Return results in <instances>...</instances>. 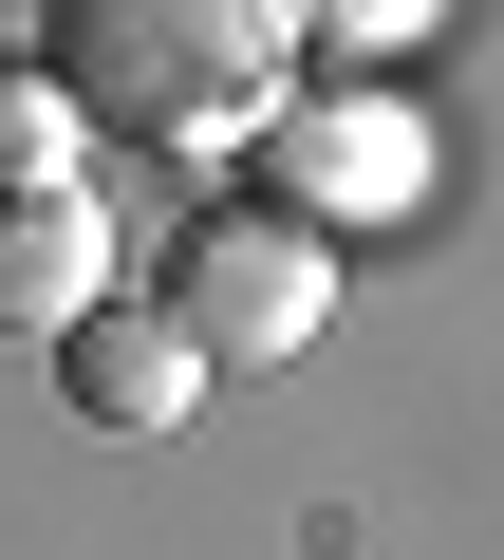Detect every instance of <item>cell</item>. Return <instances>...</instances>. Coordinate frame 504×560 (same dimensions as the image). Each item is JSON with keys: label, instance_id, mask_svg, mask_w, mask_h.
Here are the masks:
<instances>
[{"label": "cell", "instance_id": "cell-2", "mask_svg": "<svg viewBox=\"0 0 504 560\" xmlns=\"http://www.w3.org/2000/svg\"><path fill=\"white\" fill-rule=\"evenodd\" d=\"M150 318H168L206 374H281V355H318V318H337V243L281 224V206H206V224H168Z\"/></svg>", "mask_w": 504, "mask_h": 560}, {"label": "cell", "instance_id": "cell-4", "mask_svg": "<svg viewBox=\"0 0 504 560\" xmlns=\"http://www.w3.org/2000/svg\"><path fill=\"white\" fill-rule=\"evenodd\" d=\"M57 393H75L94 430H168V411L206 393V355H187V337H168L150 300H94V318L57 337Z\"/></svg>", "mask_w": 504, "mask_h": 560}, {"label": "cell", "instance_id": "cell-3", "mask_svg": "<svg viewBox=\"0 0 504 560\" xmlns=\"http://www.w3.org/2000/svg\"><path fill=\"white\" fill-rule=\"evenodd\" d=\"M94 300H113V224H94V187H0V337L57 355Z\"/></svg>", "mask_w": 504, "mask_h": 560}, {"label": "cell", "instance_id": "cell-5", "mask_svg": "<svg viewBox=\"0 0 504 560\" xmlns=\"http://www.w3.org/2000/svg\"><path fill=\"white\" fill-rule=\"evenodd\" d=\"M262 150H281V224L392 206V187H411V131H392V113H262Z\"/></svg>", "mask_w": 504, "mask_h": 560}, {"label": "cell", "instance_id": "cell-1", "mask_svg": "<svg viewBox=\"0 0 504 560\" xmlns=\"http://www.w3.org/2000/svg\"><path fill=\"white\" fill-rule=\"evenodd\" d=\"M38 75L75 131H131V150H206V131H262L300 38L281 0H38Z\"/></svg>", "mask_w": 504, "mask_h": 560}, {"label": "cell", "instance_id": "cell-6", "mask_svg": "<svg viewBox=\"0 0 504 560\" xmlns=\"http://www.w3.org/2000/svg\"><path fill=\"white\" fill-rule=\"evenodd\" d=\"M0 187H75V113L38 57H0Z\"/></svg>", "mask_w": 504, "mask_h": 560}, {"label": "cell", "instance_id": "cell-7", "mask_svg": "<svg viewBox=\"0 0 504 560\" xmlns=\"http://www.w3.org/2000/svg\"><path fill=\"white\" fill-rule=\"evenodd\" d=\"M430 20H448V0H281V38H300V57H411Z\"/></svg>", "mask_w": 504, "mask_h": 560}]
</instances>
